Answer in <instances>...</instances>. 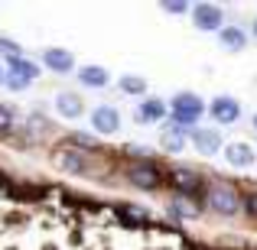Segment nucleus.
I'll return each mask as SVG.
<instances>
[{"label":"nucleus","instance_id":"f257e3e1","mask_svg":"<svg viewBox=\"0 0 257 250\" xmlns=\"http://www.w3.org/2000/svg\"><path fill=\"white\" fill-rule=\"evenodd\" d=\"M205 208L221 218H234L241 211V192L231 185V182H205Z\"/></svg>","mask_w":257,"mask_h":250},{"label":"nucleus","instance_id":"f03ea898","mask_svg":"<svg viewBox=\"0 0 257 250\" xmlns=\"http://www.w3.org/2000/svg\"><path fill=\"white\" fill-rule=\"evenodd\" d=\"M124 179L131 182L134 188H140V192H157L166 182V169L157 163V156L153 159H131V163L124 166Z\"/></svg>","mask_w":257,"mask_h":250},{"label":"nucleus","instance_id":"7ed1b4c3","mask_svg":"<svg viewBox=\"0 0 257 250\" xmlns=\"http://www.w3.org/2000/svg\"><path fill=\"white\" fill-rule=\"evenodd\" d=\"M166 107H170V114H173L170 124L182 127V130H195V127H199V120H202V114H205V101H202L199 94H192V91L173 94V101Z\"/></svg>","mask_w":257,"mask_h":250},{"label":"nucleus","instance_id":"20e7f679","mask_svg":"<svg viewBox=\"0 0 257 250\" xmlns=\"http://www.w3.org/2000/svg\"><path fill=\"white\" fill-rule=\"evenodd\" d=\"M49 159H52V166H56V172L91 175V159H88V153H78V150H72V146H56Z\"/></svg>","mask_w":257,"mask_h":250},{"label":"nucleus","instance_id":"39448f33","mask_svg":"<svg viewBox=\"0 0 257 250\" xmlns=\"http://www.w3.org/2000/svg\"><path fill=\"white\" fill-rule=\"evenodd\" d=\"M166 182L173 185L176 195H186V198H192V195H199L202 188H205V179H202V172H195L192 166L166 169Z\"/></svg>","mask_w":257,"mask_h":250},{"label":"nucleus","instance_id":"423d86ee","mask_svg":"<svg viewBox=\"0 0 257 250\" xmlns=\"http://www.w3.org/2000/svg\"><path fill=\"white\" fill-rule=\"evenodd\" d=\"M189 146H195L199 156L212 159V156H221V150H225V137H221L218 127H195V130H189Z\"/></svg>","mask_w":257,"mask_h":250},{"label":"nucleus","instance_id":"0eeeda50","mask_svg":"<svg viewBox=\"0 0 257 250\" xmlns=\"http://www.w3.org/2000/svg\"><path fill=\"white\" fill-rule=\"evenodd\" d=\"M205 111L212 114V120L218 127H231V124L241 120V101L231 98V94H215V98L205 104Z\"/></svg>","mask_w":257,"mask_h":250},{"label":"nucleus","instance_id":"6e6552de","mask_svg":"<svg viewBox=\"0 0 257 250\" xmlns=\"http://www.w3.org/2000/svg\"><path fill=\"white\" fill-rule=\"evenodd\" d=\"M192 26L202 33H218L225 26V10L218 4H192Z\"/></svg>","mask_w":257,"mask_h":250},{"label":"nucleus","instance_id":"1a4fd4ad","mask_svg":"<svg viewBox=\"0 0 257 250\" xmlns=\"http://www.w3.org/2000/svg\"><path fill=\"white\" fill-rule=\"evenodd\" d=\"M91 130L98 137H114L120 130V111L114 104H98L91 111Z\"/></svg>","mask_w":257,"mask_h":250},{"label":"nucleus","instance_id":"9d476101","mask_svg":"<svg viewBox=\"0 0 257 250\" xmlns=\"http://www.w3.org/2000/svg\"><path fill=\"white\" fill-rule=\"evenodd\" d=\"M43 65L49 72H56V75H72V72L78 69L72 49H62V46H49V49H43Z\"/></svg>","mask_w":257,"mask_h":250},{"label":"nucleus","instance_id":"9b49d317","mask_svg":"<svg viewBox=\"0 0 257 250\" xmlns=\"http://www.w3.org/2000/svg\"><path fill=\"white\" fill-rule=\"evenodd\" d=\"M221 156L228 159V166H234V169H247V166H254L257 153H254V146H251V143H244V140H234V143H225Z\"/></svg>","mask_w":257,"mask_h":250},{"label":"nucleus","instance_id":"f8f14e48","mask_svg":"<svg viewBox=\"0 0 257 250\" xmlns=\"http://www.w3.org/2000/svg\"><path fill=\"white\" fill-rule=\"evenodd\" d=\"M166 111H170V107H166V101H160V98H144L137 104V111H134V120H137V124H160V120L166 117Z\"/></svg>","mask_w":257,"mask_h":250},{"label":"nucleus","instance_id":"ddd939ff","mask_svg":"<svg viewBox=\"0 0 257 250\" xmlns=\"http://www.w3.org/2000/svg\"><path fill=\"white\" fill-rule=\"evenodd\" d=\"M56 114L62 120H78L85 114V101H82V94H75V91H59L56 94Z\"/></svg>","mask_w":257,"mask_h":250},{"label":"nucleus","instance_id":"4468645a","mask_svg":"<svg viewBox=\"0 0 257 250\" xmlns=\"http://www.w3.org/2000/svg\"><path fill=\"white\" fill-rule=\"evenodd\" d=\"M186 146H189V130H182L176 124H166L163 133H160V150L163 153H182Z\"/></svg>","mask_w":257,"mask_h":250},{"label":"nucleus","instance_id":"2eb2a0df","mask_svg":"<svg viewBox=\"0 0 257 250\" xmlns=\"http://www.w3.org/2000/svg\"><path fill=\"white\" fill-rule=\"evenodd\" d=\"M218 46L225 52H244L247 33L241 30V26H221V30H218Z\"/></svg>","mask_w":257,"mask_h":250},{"label":"nucleus","instance_id":"dca6fc26","mask_svg":"<svg viewBox=\"0 0 257 250\" xmlns=\"http://www.w3.org/2000/svg\"><path fill=\"white\" fill-rule=\"evenodd\" d=\"M75 75H78V82H82L85 88H104L107 82H111V75H107L104 65H78Z\"/></svg>","mask_w":257,"mask_h":250},{"label":"nucleus","instance_id":"f3484780","mask_svg":"<svg viewBox=\"0 0 257 250\" xmlns=\"http://www.w3.org/2000/svg\"><path fill=\"white\" fill-rule=\"evenodd\" d=\"M7 69V75H20V78H26V82H36L39 75H43V69H39L33 59H26V56H20V59H10V62L4 65Z\"/></svg>","mask_w":257,"mask_h":250},{"label":"nucleus","instance_id":"a211bd4d","mask_svg":"<svg viewBox=\"0 0 257 250\" xmlns=\"http://www.w3.org/2000/svg\"><path fill=\"white\" fill-rule=\"evenodd\" d=\"M170 214H176V218H182V221H195L202 214V208H195L192 201L186 198V195H173V201H170Z\"/></svg>","mask_w":257,"mask_h":250},{"label":"nucleus","instance_id":"6ab92c4d","mask_svg":"<svg viewBox=\"0 0 257 250\" xmlns=\"http://www.w3.org/2000/svg\"><path fill=\"white\" fill-rule=\"evenodd\" d=\"M65 146H72V150H78V153H94L98 150V137H94V133H69V140H65Z\"/></svg>","mask_w":257,"mask_h":250},{"label":"nucleus","instance_id":"aec40b11","mask_svg":"<svg viewBox=\"0 0 257 250\" xmlns=\"http://www.w3.org/2000/svg\"><path fill=\"white\" fill-rule=\"evenodd\" d=\"M117 88H120V94H134V98H140V94H147V78L144 75H120Z\"/></svg>","mask_w":257,"mask_h":250},{"label":"nucleus","instance_id":"412c9836","mask_svg":"<svg viewBox=\"0 0 257 250\" xmlns=\"http://www.w3.org/2000/svg\"><path fill=\"white\" fill-rule=\"evenodd\" d=\"M17 127H20V114H17V107H10V104H0V137L13 133Z\"/></svg>","mask_w":257,"mask_h":250},{"label":"nucleus","instance_id":"4be33fe9","mask_svg":"<svg viewBox=\"0 0 257 250\" xmlns=\"http://www.w3.org/2000/svg\"><path fill=\"white\" fill-rule=\"evenodd\" d=\"M20 56H23V46L13 43L10 36H0V59H7V62H10V59H20Z\"/></svg>","mask_w":257,"mask_h":250},{"label":"nucleus","instance_id":"5701e85b","mask_svg":"<svg viewBox=\"0 0 257 250\" xmlns=\"http://www.w3.org/2000/svg\"><path fill=\"white\" fill-rule=\"evenodd\" d=\"M189 10H192V4H186V0H163V13H170V17H182Z\"/></svg>","mask_w":257,"mask_h":250},{"label":"nucleus","instance_id":"b1692460","mask_svg":"<svg viewBox=\"0 0 257 250\" xmlns=\"http://www.w3.org/2000/svg\"><path fill=\"white\" fill-rule=\"evenodd\" d=\"M33 82H26V78H20V75H7V82H4V88L7 91H13V94H20V91H26Z\"/></svg>","mask_w":257,"mask_h":250},{"label":"nucleus","instance_id":"393cba45","mask_svg":"<svg viewBox=\"0 0 257 250\" xmlns=\"http://www.w3.org/2000/svg\"><path fill=\"white\" fill-rule=\"evenodd\" d=\"M241 211H247L251 218H257V188L247 195H241Z\"/></svg>","mask_w":257,"mask_h":250},{"label":"nucleus","instance_id":"a878e982","mask_svg":"<svg viewBox=\"0 0 257 250\" xmlns=\"http://www.w3.org/2000/svg\"><path fill=\"white\" fill-rule=\"evenodd\" d=\"M124 153L131 159H153V150H140V143H131V146H124Z\"/></svg>","mask_w":257,"mask_h":250},{"label":"nucleus","instance_id":"bb28decb","mask_svg":"<svg viewBox=\"0 0 257 250\" xmlns=\"http://www.w3.org/2000/svg\"><path fill=\"white\" fill-rule=\"evenodd\" d=\"M4 82H7V69H4V62H0V88H4Z\"/></svg>","mask_w":257,"mask_h":250},{"label":"nucleus","instance_id":"cd10ccee","mask_svg":"<svg viewBox=\"0 0 257 250\" xmlns=\"http://www.w3.org/2000/svg\"><path fill=\"white\" fill-rule=\"evenodd\" d=\"M254 130H257V114H254Z\"/></svg>","mask_w":257,"mask_h":250},{"label":"nucleus","instance_id":"c85d7f7f","mask_svg":"<svg viewBox=\"0 0 257 250\" xmlns=\"http://www.w3.org/2000/svg\"><path fill=\"white\" fill-rule=\"evenodd\" d=\"M254 36H257V20H254Z\"/></svg>","mask_w":257,"mask_h":250}]
</instances>
